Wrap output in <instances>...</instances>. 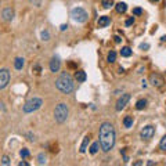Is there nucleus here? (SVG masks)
Masks as SVG:
<instances>
[{
    "mask_svg": "<svg viewBox=\"0 0 166 166\" xmlns=\"http://www.w3.org/2000/svg\"><path fill=\"white\" fill-rule=\"evenodd\" d=\"M115 145V129L110 122H104L100 126V147L104 152H110Z\"/></svg>",
    "mask_w": 166,
    "mask_h": 166,
    "instance_id": "obj_1",
    "label": "nucleus"
},
{
    "mask_svg": "<svg viewBox=\"0 0 166 166\" xmlns=\"http://www.w3.org/2000/svg\"><path fill=\"white\" fill-rule=\"evenodd\" d=\"M55 87L64 93V94H69L72 90H73V79L69 73L63 72V75L55 80Z\"/></svg>",
    "mask_w": 166,
    "mask_h": 166,
    "instance_id": "obj_2",
    "label": "nucleus"
},
{
    "mask_svg": "<svg viewBox=\"0 0 166 166\" xmlns=\"http://www.w3.org/2000/svg\"><path fill=\"white\" fill-rule=\"evenodd\" d=\"M68 114H69V110H68V107H67V104H58L57 107H55L54 110V118L55 120L58 122V123H64L67 118H68Z\"/></svg>",
    "mask_w": 166,
    "mask_h": 166,
    "instance_id": "obj_3",
    "label": "nucleus"
},
{
    "mask_svg": "<svg viewBox=\"0 0 166 166\" xmlns=\"http://www.w3.org/2000/svg\"><path fill=\"white\" fill-rule=\"evenodd\" d=\"M42 105H43V100H42V98H38V97H33V98H31L29 101L25 103L22 111H24L25 114H31V112L38 111Z\"/></svg>",
    "mask_w": 166,
    "mask_h": 166,
    "instance_id": "obj_4",
    "label": "nucleus"
},
{
    "mask_svg": "<svg viewBox=\"0 0 166 166\" xmlns=\"http://www.w3.org/2000/svg\"><path fill=\"white\" fill-rule=\"evenodd\" d=\"M71 17L76 22H86L89 15H87V13L82 7H76L71 11Z\"/></svg>",
    "mask_w": 166,
    "mask_h": 166,
    "instance_id": "obj_5",
    "label": "nucleus"
},
{
    "mask_svg": "<svg viewBox=\"0 0 166 166\" xmlns=\"http://www.w3.org/2000/svg\"><path fill=\"white\" fill-rule=\"evenodd\" d=\"M8 83H10V71L3 68V69H0V90L7 87Z\"/></svg>",
    "mask_w": 166,
    "mask_h": 166,
    "instance_id": "obj_6",
    "label": "nucleus"
},
{
    "mask_svg": "<svg viewBox=\"0 0 166 166\" xmlns=\"http://www.w3.org/2000/svg\"><path fill=\"white\" fill-rule=\"evenodd\" d=\"M154 134H155V127L151 126V125L145 126L141 132H140V137H141L142 140H150V138L154 137Z\"/></svg>",
    "mask_w": 166,
    "mask_h": 166,
    "instance_id": "obj_7",
    "label": "nucleus"
},
{
    "mask_svg": "<svg viewBox=\"0 0 166 166\" xmlns=\"http://www.w3.org/2000/svg\"><path fill=\"white\" fill-rule=\"evenodd\" d=\"M150 83L155 87H161V86H163L165 80H163V78H162L161 75H158V73H152L150 76Z\"/></svg>",
    "mask_w": 166,
    "mask_h": 166,
    "instance_id": "obj_8",
    "label": "nucleus"
},
{
    "mask_svg": "<svg viewBox=\"0 0 166 166\" xmlns=\"http://www.w3.org/2000/svg\"><path fill=\"white\" fill-rule=\"evenodd\" d=\"M129 100H130V94H122V97L118 100V103H116V111H122L125 107H126V104L129 103Z\"/></svg>",
    "mask_w": 166,
    "mask_h": 166,
    "instance_id": "obj_9",
    "label": "nucleus"
},
{
    "mask_svg": "<svg viewBox=\"0 0 166 166\" xmlns=\"http://www.w3.org/2000/svg\"><path fill=\"white\" fill-rule=\"evenodd\" d=\"M60 67H61V61L58 57H53L51 61H50V71L51 72H58L60 71Z\"/></svg>",
    "mask_w": 166,
    "mask_h": 166,
    "instance_id": "obj_10",
    "label": "nucleus"
},
{
    "mask_svg": "<svg viewBox=\"0 0 166 166\" xmlns=\"http://www.w3.org/2000/svg\"><path fill=\"white\" fill-rule=\"evenodd\" d=\"M1 17H3L4 21H13V18H14V10L11 7L4 8L3 13H1Z\"/></svg>",
    "mask_w": 166,
    "mask_h": 166,
    "instance_id": "obj_11",
    "label": "nucleus"
},
{
    "mask_svg": "<svg viewBox=\"0 0 166 166\" xmlns=\"http://www.w3.org/2000/svg\"><path fill=\"white\" fill-rule=\"evenodd\" d=\"M110 24H111V18L108 15L100 17V19H98V26H100V28H105V26H108Z\"/></svg>",
    "mask_w": 166,
    "mask_h": 166,
    "instance_id": "obj_12",
    "label": "nucleus"
},
{
    "mask_svg": "<svg viewBox=\"0 0 166 166\" xmlns=\"http://www.w3.org/2000/svg\"><path fill=\"white\" fill-rule=\"evenodd\" d=\"M89 141H90V136H85V138H83V142H82V145H80V154H85L87 150V145H89Z\"/></svg>",
    "mask_w": 166,
    "mask_h": 166,
    "instance_id": "obj_13",
    "label": "nucleus"
},
{
    "mask_svg": "<svg viewBox=\"0 0 166 166\" xmlns=\"http://www.w3.org/2000/svg\"><path fill=\"white\" fill-rule=\"evenodd\" d=\"M86 72L85 71H76V73H75V79L78 80L79 83H82V82H85L86 80Z\"/></svg>",
    "mask_w": 166,
    "mask_h": 166,
    "instance_id": "obj_14",
    "label": "nucleus"
},
{
    "mask_svg": "<svg viewBox=\"0 0 166 166\" xmlns=\"http://www.w3.org/2000/svg\"><path fill=\"white\" fill-rule=\"evenodd\" d=\"M24 58H21V57H18V58H15V61H14V67H15V69H18V71H21L22 68H24Z\"/></svg>",
    "mask_w": 166,
    "mask_h": 166,
    "instance_id": "obj_15",
    "label": "nucleus"
},
{
    "mask_svg": "<svg viewBox=\"0 0 166 166\" xmlns=\"http://www.w3.org/2000/svg\"><path fill=\"white\" fill-rule=\"evenodd\" d=\"M115 8H116V11H118L119 14H123V13H126V10H127V6H126V3H118L116 6H115Z\"/></svg>",
    "mask_w": 166,
    "mask_h": 166,
    "instance_id": "obj_16",
    "label": "nucleus"
},
{
    "mask_svg": "<svg viewBox=\"0 0 166 166\" xmlns=\"http://www.w3.org/2000/svg\"><path fill=\"white\" fill-rule=\"evenodd\" d=\"M123 125L126 129H130V127L133 126V116H126V118L123 119Z\"/></svg>",
    "mask_w": 166,
    "mask_h": 166,
    "instance_id": "obj_17",
    "label": "nucleus"
},
{
    "mask_svg": "<svg viewBox=\"0 0 166 166\" xmlns=\"http://www.w3.org/2000/svg\"><path fill=\"white\" fill-rule=\"evenodd\" d=\"M147 107V100H138L137 103H136V108L138 111H141V110H144Z\"/></svg>",
    "mask_w": 166,
    "mask_h": 166,
    "instance_id": "obj_18",
    "label": "nucleus"
},
{
    "mask_svg": "<svg viewBox=\"0 0 166 166\" xmlns=\"http://www.w3.org/2000/svg\"><path fill=\"white\" fill-rule=\"evenodd\" d=\"M120 55L122 57H130L132 55V48L130 47H123L120 50Z\"/></svg>",
    "mask_w": 166,
    "mask_h": 166,
    "instance_id": "obj_19",
    "label": "nucleus"
},
{
    "mask_svg": "<svg viewBox=\"0 0 166 166\" xmlns=\"http://www.w3.org/2000/svg\"><path fill=\"white\" fill-rule=\"evenodd\" d=\"M98 147H100V142H93L91 147H90V154L91 155H95L98 152Z\"/></svg>",
    "mask_w": 166,
    "mask_h": 166,
    "instance_id": "obj_20",
    "label": "nucleus"
},
{
    "mask_svg": "<svg viewBox=\"0 0 166 166\" xmlns=\"http://www.w3.org/2000/svg\"><path fill=\"white\" fill-rule=\"evenodd\" d=\"M116 61V53L115 51H110V54H108V63L112 64Z\"/></svg>",
    "mask_w": 166,
    "mask_h": 166,
    "instance_id": "obj_21",
    "label": "nucleus"
},
{
    "mask_svg": "<svg viewBox=\"0 0 166 166\" xmlns=\"http://www.w3.org/2000/svg\"><path fill=\"white\" fill-rule=\"evenodd\" d=\"M159 148L162 151H166V136H163L161 138V142H159Z\"/></svg>",
    "mask_w": 166,
    "mask_h": 166,
    "instance_id": "obj_22",
    "label": "nucleus"
},
{
    "mask_svg": "<svg viewBox=\"0 0 166 166\" xmlns=\"http://www.w3.org/2000/svg\"><path fill=\"white\" fill-rule=\"evenodd\" d=\"M114 6V1L112 0H103V7L104 8H111Z\"/></svg>",
    "mask_w": 166,
    "mask_h": 166,
    "instance_id": "obj_23",
    "label": "nucleus"
},
{
    "mask_svg": "<svg viewBox=\"0 0 166 166\" xmlns=\"http://www.w3.org/2000/svg\"><path fill=\"white\" fill-rule=\"evenodd\" d=\"M19 155H21V158H28L29 157V150L28 148H22L19 151Z\"/></svg>",
    "mask_w": 166,
    "mask_h": 166,
    "instance_id": "obj_24",
    "label": "nucleus"
},
{
    "mask_svg": "<svg viewBox=\"0 0 166 166\" xmlns=\"http://www.w3.org/2000/svg\"><path fill=\"white\" fill-rule=\"evenodd\" d=\"M38 161H39L40 165H44V163H46V157H44V154H39V157H38Z\"/></svg>",
    "mask_w": 166,
    "mask_h": 166,
    "instance_id": "obj_25",
    "label": "nucleus"
},
{
    "mask_svg": "<svg viewBox=\"0 0 166 166\" xmlns=\"http://www.w3.org/2000/svg\"><path fill=\"white\" fill-rule=\"evenodd\" d=\"M42 39L46 40V42H47V40H50V33H48L47 31H43V32H42Z\"/></svg>",
    "mask_w": 166,
    "mask_h": 166,
    "instance_id": "obj_26",
    "label": "nucleus"
},
{
    "mask_svg": "<svg viewBox=\"0 0 166 166\" xmlns=\"http://www.w3.org/2000/svg\"><path fill=\"white\" fill-rule=\"evenodd\" d=\"M133 14H134V15H141V14H142V10H141L140 7L133 8Z\"/></svg>",
    "mask_w": 166,
    "mask_h": 166,
    "instance_id": "obj_27",
    "label": "nucleus"
},
{
    "mask_svg": "<svg viewBox=\"0 0 166 166\" xmlns=\"http://www.w3.org/2000/svg\"><path fill=\"white\" fill-rule=\"evenodd\" d=\"M133 24H134V18H133V17H130L129 19H126V22H125L126 26H130V25H133Z\"/></svg>",
    "mask_w": 166,
    "mask_h": 166,
    "instance_id": "obj_28",
    "label": "nucleus"
},
{
    "mask_svg": "<svg viewBox=\"0 0 166 166\" xmlns=\"http://www.w3.org/2000/svg\"><path fill=\"white\" fill-rule=\"evenodd\" d=\"M1 163H3V165H10V158H8L7 155H4V157H3V159H1Z\"/></svg>",
    "mask_w": 166,
    "mask_h": 166,
    "instance_id": "obj_29",
    "label": "nucleus"
},
{
    "mask_svg": "<svg viewBox=\"0 0 166 166\" xmlns=\"http://www.w3.org/2000/svg\"><path fill=\"white\" fill-rule=\"evenodd\" d=\"M29 1H31L33 6H36V7H39L40 4H42V0H29Z\"/></svg>",
    "mask_w": 166,
    "mask_h": 166,
    "instance_id": "obj_30",
    "label": "nucleus"
},
{
    "mask_svg": "<svg viewBox=\"0 0 166 166\" xmlns=\"http://www.w3.org/2000/svg\"><path fill=\"white\" fill-rule=\"evenodd\" d=\"M33 71H35V73H38V75H39L40 72H42V68H40V65H35V67H33Z\"/></svg>",
    "mask_w": 166,
    "mask_h": 166,
    "instance_id": "obj_31",
    "label": "nucleus"
},
{
    "mask_svg": "<svg viewBox=\"0 0 166 166\" xmlns=\"http://www.w3.org/2000/svg\"><path fill=\"white\" fill-rule=\"evenodd\" d=\"M140 48H141V50H148V48H150V44H148V43H142V44H140Z\"/></svg>",
    "mask_w": 166,
    "mask_h": 166,
    "instance_id": "obj_32",
    "label": "nucleus"
},
{
    "mask_svg": "<svg viewBox=\"0 0 166 166\" xmlns=\"http://www.w3.org/2000/svg\"><path fill=\"white\" fill-rule=\"evenodd\" d=\"M18 166H29V163H28V162H24V161H22V162H19V163H18Z\"/></svg>",
    "mask_w": 166,
    "mask_h": 166,
    "instance_id": "obj_33",
    "label": "nucleus"
},
{
    "mask_svg": "<svg viewBox=\"0 0 166 166\" xmlns=\"http://www.w3.org/2000/svg\"><path fill=\"white\" fill-rule=\"evenodd\" d=\"M114 39H115V43H120V42H122V39H120L119 36H115Z\"/></svg>",
    "mask_w": 166,
    "mask_h": 166,
    "instance_id": "obj_34",
    "label": "nucleus"
},
{
    "mask_svg": "<svg viewBox=\"0 0 166 166\" xmlns=\"http://www.w3.org/2000/svg\"><path fill=\"white\" fill-rule=\"evenodd\" d=\"M67 28H68V25H61V26H60V29H61V31H67Z\"/></svg>",
    "mask_w": 166,
    "mask_h": 166,
    "instance_id": "obj_35",
    "label": "nucleus"
},
{
    "mask_svg": "<svg viewBox=\"0 0 166 166\" xmlns=\"http://www.w3.org/2000/svg\"><path fill=\"white\" fill-rule=\"evenodd\" d=\"M28 137H29V140H31V141H33V140H35V136L32 134V133H29V134H28Z\"/></svg>",
    "mask_w": 166,
    "mask_h": 166,
    "instance_id": "obj_36",
    "label": "nucleus"
},
{
    "mask_svg": "<svg viewBox=\"0 0 166 166\" xmlns=\"http://www.w3.org/2000/svg\"><path fill=\"white\" fill-rule=\"evenodd\" d=\"M140 165H142L141 161H137V162H134V166H140Z\"/></svg>",
    "mask_w": 166,
    "mask_h": 166,
    "instance_id": "obj_37",
    "label": "nucleus"
},
{
    "mask_svg": "<svg viewBox=\"0 0 166 166\" xmlns=\"http://www.w3.org/2000/svg\"><path fill=\"white\" fill-rule=\"evenodd\" d=\"M147 165L152 166V165H155V162H154V161H148V162H147Z\"/></svg>",
    "mask_w": 166,
    "mask_h": 166,
    "instance_id": "obj_38",
    "label": "nucleus"
},
{
    "mask_svg": "<svg viewBox=\"0 0 166 166\" xmlns=\"http://www.w3.org/2000/svg\"><path fill=\"white\" fill-rule=\"evenodd\" d=\"M161 40H162V42H166V35H163V36L161 38Z\"/></svg>",
    "mask_w": 166,
    "mask_h": 166,
    "instance_id": "obj_39",
    "label": "nucleus"
},
{
    "mask_svg": "<svg viewBox=\"0 0 166 166\" xmlns=\"http://www.w3.org/2000/svg\"><path fill=\"white\" fill-rule=\"evenodd\" d=\"M150 1H155V3H157V1H159V0H150Z\"/></svg>",
    "mask_w": 166,
    "mask_h": 166,
    "instance_id": "obj_40",
    "label": "nucleus"
}]
</instances>
